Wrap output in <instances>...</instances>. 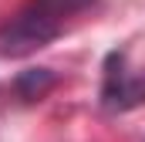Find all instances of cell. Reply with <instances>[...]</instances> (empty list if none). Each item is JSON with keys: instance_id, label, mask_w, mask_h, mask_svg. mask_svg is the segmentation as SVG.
<instances>
[{"instance_id": "obj_2", "label": "cell", "mask_w": 145, "mask_h": 142, "mask_svg": "<svg viewBox=\"0 0 145 142\" xmlns=\"http://www.w3.org/2000/svg\"><path fill=\"white\" fill-rule=\"evenodd\" d=\"M145 102V81L142 78H128L125 71V54L111 51L105 61V85H101V105L108 112H125Z\"/></svg>"}, {"instance_id": "obj_3", "label": "cell", "mask_w": 145, "mask_h": 142, "mask_svg": "<svg viewBox=\"0 0 145 142\" xmlns=\"http://www.w3.org/2000/svg\"><path fill=\"white\" fill-rule=\"evenodd\" d=\"M54 71L51 68H27L20 71L17 78H14V91L24 98V102H37V98H44L51 88H54Z\"/></svg>"}, {"instance_id": "obj_1", "label": "cell", "mask_w": 145, "mask_h": 142, "mask_svg": "<svg viewBox=\"0 0 145 142\" xmlns=\"http://www.w3.org/2000/svg\"><path fill=\"white\" fill-rule=\"evenodd\" d=\"M95 0H27L3 27H0V54L24 58L37 47L51 44L64 31L68 17L88 10Z\"/></svg>"}]
</instances>
